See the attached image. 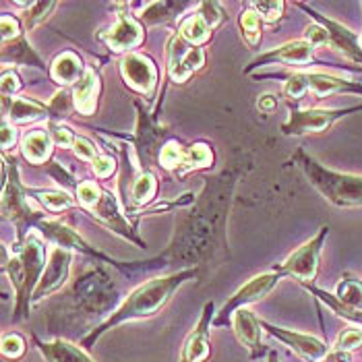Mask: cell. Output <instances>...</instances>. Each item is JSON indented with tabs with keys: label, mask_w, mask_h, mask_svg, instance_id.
Returning <instances> with one entry per match:
<instances>
[{
	"label": "cell",
	"mask_w": 362,
	"mask_h": 362,
	"mask_svg": "<svg viewBox=\"0 0 362 362\" xmlns=\"http://www.w3.org/2000/svg\"><path fill=\"white\" fill-rule=\"evenodd\" d=\"M251 168L245 153L216 176H207L201 193L195 197L191 207L176 218V228L172 240L164 252L149 261H137L120 267L124 276L141 272H158L174 267L199 269L201 276L211 274L218 265L230 259L228 247V216L234 201V191L240 176Z\"/></svg>",
	"instance_id": "6da1fadb"
},
{
	"label": "cell",
	"mask_w": 362,
	"mask_h": 362,
	"mask_svg": "<svg viewBox=\"0 0 362 362\" xmlns=\"http://www.w3.org/2000/svg\"><path fill=\"white\" fill-rule=\"evenodd\" d=\"M104 265L106 263H98L93 269L85 272L62 294V300L50 310V334L56 335L60 327H85L93 323L100 327L122 305L120 292Z\"/></svg>",
	"instance_id": "7a4b0ae2"
},
{
	"label": "cell",
	"mask_w": 362,
	"mask_h": 362,
	"mask_svg": "<svg viewBox=\"0 0 362 362\" xmlns=\"http://www.w3.org/2000/svg\"><path fill=\"white\" fill-rule=\"evenodd\" d=\"M199 276H201L199 269H182V272H174L170 276H160V278L141 284L139 288H135L100 327L91 329L85 337H81L79 346L85 350H91L102 335L108 334L110 329H116L118 325H122L127 321H139V319H149V317L158 315L172 300V296L176 294V290L182 284L199 278Z\"/></svg>",
	"instance_id": "3957f363"
},
{
	"label": "cell",
	"mask_w": 362,
	"mask_h": 362,
	"mask_svg": "<svg viewBox=\"0 0 362 362\" xmlns=\"http://www.w3.org/2000/svg\"><path fill=\"white\" fill-rule=\"evenodd\" d=\"M46 238L40 230H31L21 245H13L11 255L8 247L2 245V269L15 288V308L13 323L25 321L29 308L33 305V292L46 269Z\"/></svg>",
	"instance_id": "277c9868"
},
{
	"label": "cell",
	"mask_w": 362,
	"mask_h": 362,
	"mask_svg": "<svg viewBox=\"0 0 362 362\" xmlns=\"http://www.w3.org/2000/svg\"><path fill=\"white\" fill-rule=\"evenodd\" d=\"M292 162L303 170L310 187H315L325 201L335 207H362V176L329 170L310 158L300 147L294 151Z\"/></svg>",
	"instance_id": "5b68a950"
},
{
	"label": "cell",
	"mask_w": 362,
	"mask_h": 362,
	"mask_svg": "<svg viewBox=\"0 0 362 362\" xmlns=\"http://www.w3.org/2000/svg\"><path fill=\"white\" fill-rule=\"evenodd\" d=\"M2 214L17 230V243L21 245L31 230L37 228V223L46 220V211L37 207L35 199L29 195V191L19 182V168L15 162L2 164Z\"/></svg>",
	"instance_id": "8992f818"
},
{
	"label": "cell",
	"mask_w": 362,
	"mask_h": 362,
	"mask_svg": "<svg viewBox=\"0 0 362 362\" xmlns=\"http://www.w3.org/2000/svg\"><path fill=\"white\" fill-rule=\"evenodd\" d=\"M307 91H313L319 98L332 95V93H358L362 95V83L344 79V77H335L329 73H319V71H303V73H294L288 75L286 83H284V95L288 98V102H298Z\"/></svg>",
	"instance_id": "52a82bcc"
},
{
	"label": "cell",
	"mask_w": 362,
	"mask_h": 362,
	"mask_svg": "<svg viewBox=\"0 0 362 362\" xmlns=\"http://www.w3.org/2000/svg\"><path fill=\"white\" fill-rule=\"evenodd\" d=\"M327 236H329V226L319 228V232L310 240H307L303 247H298L292 255H288V259L276 265V269L284 274V278H294L303 286H310L319 274L321 251H323Z\"/></svg>",
	"instance_id": "ba28073f"
},
{
	"label": "cell",
	"mask_w": 362,
	"mask_h": 362,
	"mask_svg": "<svg viewBox=\"0 0 362 362\" xmlns=\"http://www.w3.org/2000/svg\"><path fill=\"white\" fill-rule=\"evenodd\" d=\"M290 106V116L288 120L281 124V133L286 137H303V135H315V133H323L329 127H334L335 122L348 114L362 110L361 106H352V108H296L292 104Z\"/></svg>",
	"instance_id": "9c48e42d"
},
{
	"label": "cell",
	"mask_w": 362,
	"mask_h": 362,
	"mask_svg": "<svg viewBox=\"0 0 362 362\" xmlns=\"http://www.w3.org/2000/svg\"><path fill=\"white\" fill-rule=\"evenodd\" d=\"M281 279H284V274L278 272L276 267L249 279V281H247L243 288H238V290L228 298V303L220 308V313H218L216 319H214V327L228 325V323L232 321V317H234L236 310L249 308V305H255V303L263 300V298L278 286Z\"/></svg>",
	"instance_id": "30bf717a"
},
{
	"label": "cell",
	"mask_w": 362,
	"mask_h": 362,
	"mask_svg": "<svg viewBox=\"0 0 362 362\" xmlns=\"http://www.w3.org/2000/svg\"><path fill=\"white\" fill-rule=\"evenodd\" d=\"M205 48L187 44L178 33H174L168 42L166 75L172 83L185 85L197 71L205 66Z\"/></svg>",
	"instance_id": "8fae6325"
},
{
	"label": "cell",
	"mask_w": 362,
	"mask_h": 362,
	"mask_svg": "<svg viewBox=\"0 0 362 362\" xmlns=\"http://www.w3.org/2000/svg\"><path fill=\"white\" fill-rule=\"evenodd\" d=\"M135 106H137V133L133 137L120 135V139L135 145V149L139 153L141 170H149V164H153V160L160 158V151L166 145L164 139H166L168 131L156 124V118L147 116L139 100H135Z\"/></svg>",
	"instance_id": "7c38bea8"
},
{
	"label": "cell",
	"mask_w": 362,
	"mask_h": 362,
	"mask_svg": "<svg viewBox=\"0 0 362 362\" xmlns=\"http://www.w3.org/2000/svg\"><path fill=\"white\" fill-rule=\"evenodd\" d=\"M118 71L122 81L143 98H151L158 87V66L147 54L131 52L124 54L118 62Z\"/></svg>",
	"instance_id": "4fadbf2b"
},
{
	"label": "cell",
	"mask_w": 362,
	"mask_h": 362,
	"mask_svg": "<svg viewBox=\"0 0 362 362\" xmlns=\"http://www.w3.org/2000/svg\"><path fill=\"white\" fill-rule=\"evenodd\" d=\"M261 327L269 335H274L278 341L284 346H288L294 354H298L303 361L307 362H321L329 356V348L323 339L315 337V335L300 334L294 329H286V327H278L274 323H267L261 319Z\"/></svg>",
	"instance_id": "5bb4252c"
},
{
	"label": "cell",
	"mask_w": 362,
	"mask_h": 362,
	"mask_svg": "<svg viewBox=\"0 0 362 362\" xmlns=\"http://www.w3.org/2000/svg\"><path fill=\"white\" fill-rule=\"evenodd\" d=\"M310 62H315V46L303 40H292L286 42L284 46H278L269 52L259 54L255 60H251L249 66H245V75H251L255 69L259 66H267V64H286V66H307Z\"/></svg>",
	"instance_id": "9a60e30c"
},
{
	"label": "cell",
	"mask_w": 362,
	"mask_h": 362,
	"mask_svg": "<svg viewBox=\"0 0 362 362\" xmlns=\"http://www.w3.org/2000/svg\"><path fill=\"white\" fill-rule=\"evenodd\" d=\"M100 37L114 54H131L145 42V29L137 17L129 13H118L116 23Z\"/></svg>",
	"instance_id": "2e32d148"
},
{
	"label": "cell",
	"mask_w": 362,
	"mask_h": 362,
	"mask_svg": "<svg viewBox=\"0 0 362 362\" xmlns=\"http://www.w3.org/2000/svg\"><path fill=\"white\" fill-rule=\"evenodd\" d=\"M214 319H216V307H214V303H207V305L203 307V313H201L199 323L191 329V334L187 335V339L182 341L178 362L209 361V356H211V339H209V332H211V327H214Z\"/></svg>",
	"instance_id": "e0dca14e"
},
{
	"label": "cell",
	"mask_w": 362,
	"mask_h": 362,
	"mask_svg": "<svg viewBox=\"0 0 362 362\" xmlns=\"http://www.w3.org/2000/svg\"><path fill=\"white\" fill-rule=\"evenodd\" d=\"M296 6L303 8L305 13H308V17L315 19V23H319V25H323V28L327 29V33H329V37H332V50L344 54L348 60H352V62H356V64H362L361 40H358V35H356L352 29H348L346 25L337 23L334 19L323 17L321 13H317V11H315L313 6H308V4L298 2Z\"/></svg>",
	"instance_id": "ac0fdd59"
},
{
	"label": "cell",
	"mask_w": 362,
	"mask_h": 362,
	"mask_svg": "<svg viewBox=\"0 0 362 362\" xmlns=\"http://www.w3.org/2000/svg\"><path fill=\"white\" fill-rule=\"evenodd\" d=\"M71 263H73V252L71 251L56 247L54 251L50 252V259H48V265L44 269V276H42L35 292H33V305H37L40 300H44L52 292H58L69 281Z\"/></svg>",
	"instance_id": "d6986e66"
},
{
	"label": "cell",
	"mask_w": 362,
	"mask_h": 362,
	"mask_svg": "<svg viewBox=\"0 0 362 362\" xmlns=\"http://www.w3.org/2000/svg\"><path fill=\"white\" fill-rule=\"evenodd\" d=\"M89 214H93V218H95L98 222H102L104 226H108L112 232H116L118 236H122V238H127V240L135 243L139 249H145V247H147V243H143V240L139 238V234H137L135 226H131V222L120 214V207H118L116 197L112 195V193H108V191H104V195H102V199H100V203H98Z\"/></svg>",
	"instance_id": "ffe728a7"
},
{
	"label": "cell",
	"mask_w": 362,
	"mask_h": 362,
	"mask_svg": "<svg viewBox=\"0 0 362 362\" xmlns=\"http://www.w3.org/2000/svg\"><path fill=\"white\" fill-rule=\"evenodd\" d=\"M230 325H232V332L236 335L238 344L249 350V358L251 361H259L261 356L269 354V350L261 341V329H263L261 321L252 315L249 308L236 310L232 321H230Z\"/></svg>",
	"instance_id": "44dd1931"
},
{
	"label": "cell",
	"mask_w": 362,
	"mask_h": 362,
	"mask_svg": "<svg viewBox=\"0 0 362 362\" xmlns=\"http://www.w3.org/2000/svg\"><path fill=\"white\" fill-rule=\"evenodd\" d=\"M31 341H33V348L46 362H95L87 354L85 348L64 337H54L50 341H44L35 334H31Z\"/></svg>",
	"instance_id": "7402d4cb"
},
{
	"label": "cell",
	"mask_w": 362,
	"mask_h": 362,
	"mask_svg": "<svg viewBox=\"0 0 362 362\" xmlns=\"http://www.w3.org/2000/svg\"><path fill=\"white\" fill-rule=\"evenodd\" d=\"M73 93V106L75 110L83 116H93L98 110V102L102 95V77L95 69L87 66L85 75L79 79V83L71 87Z\"/></svg>",
	"instance_id": "603a6c76"
},
{
	"label": "cell",
	"mask_w": 362,
	"mask_h": 362,
	"mask_svg": "<svg viewBox=\"0 0 362 362\" xmlns=\"http://www.w3.org/2000/svg\"><path fill=\"white\" fill-rule=\"evenodd\" d=\"M4 102V118H8L13 124H29L37 120H54L50 106L29 100V98H2Z\"/></svg>",
	"instance_id": "cb8c5ba5"
},
{
	"label": "cell",
	"mask_w": 362,
	"mask_h": 362,
	"mask_svg": "<svg viewBox=\"0 0 362 362\" xmlns=\"http://www.w3.org/2000/svg\"><path fill=\"white\" fill-rule=\"evenodd\" d=\"M85 71H87V66H85L83 58L77 52H73V50L60 52L50 64V77L62 89H69L75 83H79V79L83 77Z\"/></svg>",
	"instance_id": "d4e9b609"
},
{
	"label": "cell",
	"mask_w": 362,
	"mask_h": 362,
	"mask_svg": "<svg viewBox=\"0 0 362 362\" xmlns=\"http://www.w3.org/2000/svg\"><path fill=\"white\" fill-rule=\"evenodd\" d=\"M54 141L50 137L48 129H33L21 139V153L29 164H46L52 158Z\"/></svg>",
	"instance_id": "484cf974"
},
{
	"label": "cell",
	"mask_w": 362,
	"mask_h": 362,
	"mask_svg": "<svg viewBox=\"0 0 362 362\" xmlns=\"http://www.w3.org/2000/svg\"><path fill=\"white\" fill-rule=\"evenodd\" d=\"M2 64H23V66H35L40 71H46L44 60L33 50L25 33L11 42H2Z\"/></svg>",
	"instance_id": "4316f807"
},
{
	"label": "cell",
	"mask_w": 362,
	"mask_h": 362,
	"mask_svg": "<svg viewBox=\"0 0 362 362\" xmlns=\"http://www.w3.org/2000/svg\"><path fill=\"white\" fill-rule=\"evenodd\" d=\"M189 6L193 4L191 2H147V4H141L139 21L145 25H160L174 19Z\"/></svg>",
	"instance_id": "83f0119b"
},
{
	"label": "cell",
	"mask_w": 362,
	"mask_h": 362,
	"mask_svg": "<svg viewBox=\"0 0 362 362\" xmlns=\"http://www.w3.org/2000/svg\"><path fill=\"white\" fill-rule=\"evenodd\" d=\"M158 195V178L151 170H139L131 182V205H147L153 201V197Z\"/></svg>",
	"instance_id": "f1b7e54d"
},
{
	"label": "cell",
	"mask_w": 362,
	"mask_h": 362,
	"mask_svg": "<svg viewBox=\"0 0 362 362\" xmlns=\"http://www.w3.org/2000/svg\"><path fill=\"white\" fill-rule=\"evenodd\" d=\"M28 191L46 211H64L77 205V201L62 189H28Z\"/></svg>",
	"instance_id": "f546056e"
},
{
	"label": "cell",
	"mask_w": 362,
	"mask_h": 362,
	"mask_svg": "<svg viewBox=\"0 0 362 362\" xmlns=\"http://www.w3.org/2000/svg\"><path fill=\"white\" fill-rule=\"evenodd\" d=\"M178 35L187 42V44H191V46H205L209 40H211V29L209 25L201 19V15L199 13H193V15H189L182 23H180V28H178Z\"/></svg>",
	"instance_id": "4dcf8cb0"
},
{
	"label": "cell",
	"mask_w": 362,
	"mask_h": 362,
	"mask_svg": "<svg viewBox=\"0 0 362 362\" xmlns=\"http://www.w3.org/2000/svg\"><path fill=\"white\" fill-rule=\"evenodd\" d=\"M209 166H214V149L207 143H193V145L185 147V160L178 170V176Z\"/></svg>",
	"instance_id": "1f68e13d"
},
{
	"label": "cell",
	"mask_w": 362,
	"mask_h": 362,
	"mask_svg": "<svg viewBox=\"0 0 362 362\" xmlns=\"http://www.w3.org/2000/svg\"><path fill=\"white\" fill-rule=\"evenodd\" d=\"M308 292L315 296V298H319L325 307L332 308V313H335L337 317H341V319H346V321H350L352 325H358L362 327V310H356V308H348L344 307L337 298H335V294H329V292H325V290H321V288H317V286H305Z\"/></svg>",
	"instance_id": "d6a6232c"
},
{
	"label": "cell",
	"mask_w": 362,
	"mask_h": 362,
	"mask_svg": "<svg viewBox=\"0 0 362 362\" xmlns=\"http://www.w3.org/2000/svg\"><path fill=\"white\" fill-rule=\"evenodd\" d=\"M261 17H259V13L249 6V2L243 6V13H240V19H238V23H240V33H243V37H245V42L251 46V48H257L259 44H261V37H263V25H261Z\"/></svg>",
	"instance_id": "836d02e7"
},
{
	"label": "cell",
	"mask_w": 362,
	"mask_h": 362,
	"mask_svg": "<svg viewBox=\"0 0 362 362\" xmlns=\"http://www.w3.org/2000/svg\"><path fill=\"white\" fill-rule=\"evenodd\" d=\"M335 298L348 308H356L362 310V281L361 279L346 276L339 279L337 288H335Z\"/></svg>",
	"instance_id": "e575fe53"
},
{
	"label": "cell",
	"mask_w": 362,
	"mask_h": 362,
	"mask_svg": "<svg viewBox=\"0 0 362 362\" xmlns=\"http://www.w3.org/2000/svg\"><path fill=\"white\" fill-rule=\"evenodd\" d=\"M0 352L6 361H21L28 354V339L17 332H8L2 335Z\"/></svg>",
	"instance_id": "d590c367"
},
{
	"label": "cell",
	"mask_w": 362,
	"mask_h": 362,
	"mask_svg": "<svg viewBox=\"0 0 362 362\" xmlns=\"http://www.w3.org/2000/svg\"><path fill=\"white\" fill-rule=\"evenodd\" d=\"M182 160H185V147L180 143H176V141H168L166 145L162 147V151H160L158 164L168 172L178 174V170L182 166Z\"/></svg>",
	"instance_id": "8d00e7d4"
},
{
	"label": "cell",
	"mask_w": 362,
	"mask_h": 362,
	"mask_svg": "<svg viewBox=\"0 0 362 362\" xmlns=\"http://www.w3.org/2000/svg\"><path fill=\"white\" fill-rule=\"evenodd\" d=\"M362 346V327L358 325H348L344 327L337 339H335V352H346L350 354L352 350L361 348Z\"/></svg>",
	"instance_id": "74e56055"
},
{
	"label": "cell",
	"mask_w": 362,
	"mask_h": 362,
	"mask_svg": "<svg viewBox=\"0 0 362 362\" xmlns=\"http://www.w3.org/2000/svg\"><path fill=\"white\" fill-rule=\"evenodd\" d=\"M56 6H58V2H52V0H48V2H31V6L25 13V31L40 25L42 21H46Z\"/></svg>",
	"instance_id": "f35d334b"
},
{
	"label": "cell",
	"mask_w": 362,
	"mask_h": 362,
	"mask_svg": "<svg viewBox=\"0 0 362 362\" xmlns=\"http://www.w3.org/2000/svg\"><path fill=\"white\" fill-rule=\"evenodd\" d=\"M75 191H77V201L83 205L87 211H91V209L100 203L102 195H104V191H102L93 180H83V182H79Z\"/></svg>",
	"instance_id": "ab89813d"
},
{
	"label": "cell",
	"mask_w": 362,
	"mask_h": 362,
	"mask_svg": "<svg viewBox=\"0 0 362 362\" xmlns=\"http://www.w3.org/2000/svg\"><path fill=\"white\" fill-rule=\"evenodd\" d=\"M197 13L201 15V19L209 25L211 31L222 28L223 21H226V13H223V8L220 6V2H201Z\"/></svg>",
	"instance_id": "60d3db41"
},
{
	"label": "cell",
	"mask_w": 362,
	"mask_h": 362,
	"mask_svg": "<svg viewBox=\"0 0 362 362\" xmlns=\"http://www.w3.org/2000/svg\"><path fill=\"white\" fill-rule=\"evenodd\" d=\"M249 6L255 8L257 13H259V17L263 19V21H267V23H276L281 19V15H284V2L281 0H265V2H249Z\"/></svg>",
	"instance_id": "b9f144b4"
},
{
	"label": "cell",
	"mask_w": 362,
	"mask_h": 362,
	"mask_svg": "<svg viewBox=\"0 0 362 362\" xmlns=\"http://www.w3.org/2000/svg\"><path fill=\"white\" fill-rule=\"evenodd\" d=\"M48 106H50V110H52L54 122H58V120L64 118V116H69L71 110L75 108V106H73V93H71V89H60V91H56V95L52 98V102H50Z\"/></svg>",
	"instance_id": "7bdbcfd3"
},
{
	"label": "cell",
	"mask_w": 362,
	"mask_h": 362,
	"mask_svg": "<svg viewBox=\"0 0 362 362\" xmlns=\"http://www.w3.org/2000/svg\"><path fill=\"white\" fill-rule=\"evenodd\" d=\"M48 133H50V137L54 141L56 147H62V149L73 147V145H75V139H77V135H75L69 127H64V124H60V122H54V120L48 122Z\"/></svg>",
	"instance_id": "ee69618b"
},
{
	"label": "cell",
	"mask_w": 362,
	"mask_h": 362,
	"mask_svg": "<svg viewBox=\"0 0 362 362\" xmlns=\"http://www.w3.org/2000/svg\"><path fill=\"white\" fill-rule=\"evenodd\" d=\"M73 151H75V156H77L79 160L89 162V164L100 156V151H98L95 143H93V141H89L87 137H77V139H75V145H73Z\"/></svg>",
	"instance_id": "f6af8a7d"
},
{
	"label": "cell",
	"mask_w": 362,
	"mask_h": 362,
	"mask_svg": "<svg viewBox=\"0 0 362 362\" xmlns=\"http://www.w3.org/2000/svg\"><path fill=\"white\" fill-rule=\"evenodd\" d=\"M0 29H2V42H11L19 35H23L25 31H21V23L17 17L13 15H2L0 17Z\"/></svg>",
	"instance_id": "bcb514c9"
},
{
	"label": "cell",
	"mask_w": 362,
	"mask_h": 362,
	"mask_svg": "<svg viewBox=\"0 0 362 362\" xmlns=\"http://www.w3.org/2000/svg\"><path fill=\"white\" fill-rule=\"evenodd\" d=\"M91 168L95 172L98 178H110L116 170V160L108 156V153H100L93 162H91Z\"/></svg>",
	"instance_id": "7dc6e473"
},
{
	"label": "cell",
	"mask_w": 362,
	"mask_h": 362,
	"mask_svg": "<svg viewBox=\"0 0 362 362\" xmlns=\"http://www.w3.org/2000/svg\"><path fill=\"white\" fill-rule=\"evenodd\" d=\"M21 89H23V83L15 71L2 73V98H15Z\"/></svg>",
	"instance_id": "c3c4849f"
},
{
	"label": "cell",
	"mask_w": 362,
	"mask_h": 362,
	"mask_svg": "<svg viewBox=\"0 0 362 362\" xmlns=\"http://www.w3.org/2000/svg\"><path fill=\"white\" fill-rule=\"evenodd\" d=\"M305 40L310 42L315 48H319V46H329V48H332V37H329L327 29L323 28V25H319V23H315V25H310V28L307 29Z\"/></svg>",
	"instance_id": "681fc988"
},
{
	"label": "cell",
	"mask_w": 362,
	"mask_h": 362,
	"mask_svg": "<svg viewBox=\"0 0 362 362\" xmlns=\"http://www.w3.org/2000/svg\"><path fill=\"white\" fill-rule=\"evenodd\" d=\"M17 143V129L8 118H2V149L8 151Z\"/></svg>",
	"instance_id": "f907efd6"
},
{
	"label": "cell",
	"mask_w": 362,
	"mask_h": 362,
	"mask_svg": "<svg viewBox=\"0 0 362 362\" xmlns=\"http://www.w3.org/2000/svg\"><path fill=\"white\" fill-rule=\"evenodd\" d=\"M276 108H278V98H276V95H272V93L259 95V100H257V110L263 112V114H272Z\"/></svg>",
	"instance_id": "816d5d0a"
},
{
	"label": "cell",
	"mask_w": 362,
	"mask_h": 362,
	"mask_svg": "<svg viewBox=\"0 0 362 362\" xmlns=\"http://www.w3.org/2000/svg\"><path fill=\"white\" fill-rule=\"evenodd\" d=\"M267 362H279V356L276 350H269V354H267Z\"/></svg>",
	"instance_id": "f5cc1de1"
}]
</instances>
